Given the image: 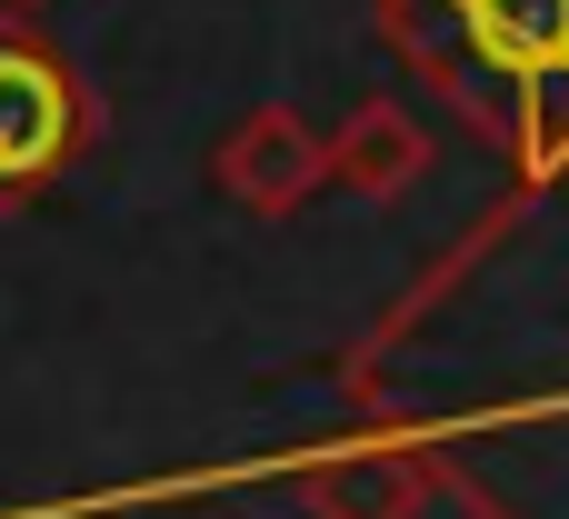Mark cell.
I'll return each mask as SVG.
<instances>
[{"instance_id": "1", "label": "cell", "mask_w": 569, "mask_h": 519, "mask_svg": "<svg viewBox=\"0 0 569 519\" xmlns=\"http://www.w3.org/2000/svg\"><path fill=\"white\" fill-rule=\"evenodd\" d=\"M90 140H100V100L70 70V50L0 10V210L40 200Z\"/></svg>"}, {"instance_id": "2", "label": "cell", "mask_w": 569, "mask_h": 519, "mask_svg": "<svg viewBox=\"0 0 569 519\" xmlns=\"http://www.w3.org/2000/svg\"><path fill=\"white\" fill-rule=\"evenodd\" d=\"M440 500V450L420 430H370L350 450H320L300 470V510L310 519H420Z\"/></svg>"}, {"instance_id": "3", "label": "cell", "mask_w": 569, "mask_h": 519, "mask_svg": "<svg viewBox=\"0 0 569 519\" xmlns=\"http://www.w3.org/2000/svg\"><path fill=\"white\" fill-rule=\"evenodd\" d=\"M210 180H220V200H240L250 220H290V210H310V190L330 180V150H320V130H310L290 100H260V110L210 150Z\"/></svg>"}, {"instance_id": "4", "label": "cell", "mask_w": 569, "mask_h": 519, "mask_svg": "<svg viewBox=\"0 0 569 519\" xmlns=\"http://www.w3.org/2000/svg\"><path fill=\"white\" fill-rule=\"evenodd\" d=\"M320 150H330V180L360 190V200H400V190H420V170H430V130H420V110L390 100V90H370L340 130H320Z\"/></svg>"}, {"instance_id": "5", "label": "cell", "mask_w": 569, "mask_h": 519, "mask_svg": "<svg viewBox=\"0 0 569 519\" xmlns=\"http://www.w3.org/2000/svg\"><path fill=\"white\" fill-rule=\"evenodd\" d=\"M460 10V40L480 70H510V90L569 70V0H450ZM510 110V100H500Z\"/></svg>"}, {"instance_id": "6", "label": "cell", "mask_w": 569, "mask_h": 519, "mask_svg": "<svg viewBox=\"0 0 569 519\" xmlns=\"http://www.w3.org/2000/svg\"><path fill=\"white\" fill-rule=\"evenodd\" d=\"M0 10H10V20H30V10H40V0H0Z\"/></svg>"}]
</instances>
